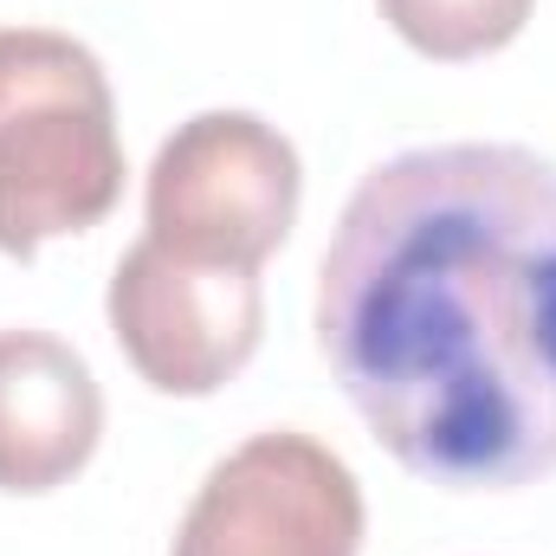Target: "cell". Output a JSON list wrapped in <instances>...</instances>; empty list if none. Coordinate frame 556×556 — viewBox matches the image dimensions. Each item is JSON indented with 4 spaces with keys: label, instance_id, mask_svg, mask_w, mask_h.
I'll use <instances>...</instances> for the list:
<instances>
[{
    "label": "cell",
    "instance_id": "obj_1",
    "mask_svg": "<svg viewBox=\"0 0 556 556\" xmlns=\"http://www.w3.org/2000/svg\"><path fill=\"white\" fill-rule=\"evenodd\" d=\"M317 350L415 479H551L556 162L518 142H427L369 168L317 266Z\"/></svg>",
    "mask_w": 556,
    "mask_h": 556
},
{
    "label": "cell",
    "instance_id": "obj_2",
    "mask_svg": "<svg viewBox=\"0 0 556 556\" xmlns=\"http://www.w3.org/2000/svg\"><path fill=\"white\" fill-rule=\"evenodd\" d=\"M117 201L124 137L98 52L52 26H0V253L33 260L104 227Z\"/></svg>",
    "mask_w": 556,
    "mask_h": 556
},
{
    "label": "cell",
    "instance_id": "obj_3",
    "mask_svg": "<svg viewBox=\"0 0 556 556\" xmlns=\"http://www.w3.org/2000/svg\"><path fill=\"white\" fill-rule=\"evenodd\" d=\"M298 201H304V162L291 137H278L253 111H201L175 124L142 188L155 247L247 273H260L291 240Z\"/></svg>",
    "mask_w": 556,
    "mask_h": 556
},
{
    "label": "cell",
    "instance_id": "obj_4",
    "mask_svg": "<svg viewBox=\"0 0 556 556\" xmlns=\"http://www.w3.org/2000/svg\"><path fill=\"white\" fill-rule=\"evenodd\" d=\"M363 485L324 440L273 427L240 440L188 498L168 556H356Z\"/></svg>",
    "mask_w": 556,
    "mask_h": 556
},
{
    "label": "cell",
    "instance_id": "obj_5",
    "mask_svg": "<svg viewBox=\"0 0 556 556\" xmlns=\"http://www.w3.org/2000/svg\"><path fill=\"white\" fill-rule=\"evenodd\" d=\"M104 317L155 395L201 402L253 363L266 330V291L247 266H201L142 233L111 273Z\"/></svg>",
    "mask_w": 556,
    "mask_h": 556
},
{
    "label": "cell",
    "instance_id": "obj_6",
    "mask_svg": "<svg viewBox=\"0 0 556 556\" xmlns=\"http://www.w3.org/2000/svg\"><path fill=\"white\" fill-rule=\"evenodd\" d=\"M104 440V389L52 330H0V492L39 498L91 466Z\"/></svg>",
    "mask_w": 556,
    "mask_h": 556
},
{
    "label": "cell",
    "instance_id": "obj_7",
    "mask_svg": "<svg viewBox=\"0 0 556 556\" xmlns=\"http://www.w3.org/2000/svg\"><path fill=\"white\" fill-rule=\"evenodd\" d=\"M376 7L420 59L466 65V59L511 46L538 0H376Z\"/></svg>",
    "mask_w": 556,
    "mask_h": 556
}]
</instances>
